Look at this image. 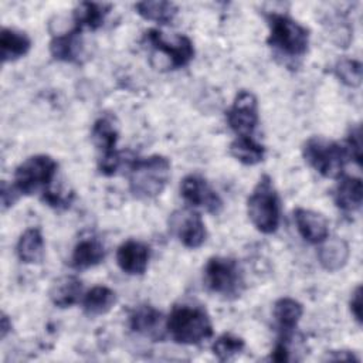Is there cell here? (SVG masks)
Instances as JSON below:
<instances>
[{"mask_svg": "<svg viewBox=\"0 0 363 363\" xmlns=\"http://www.w3.org/2000/svg\"><path fill=\"white\" fill-rule=\"evenodd\" d=\"M170 160L162 155L136 157L129 163V190L133 197L150 200L163 193L170 180Z\"/></svg>", "mask_w": 363, "mask_h": 363, "instance_id": "6da1fadb", "label": "cell"}, {"mask_svg": "<svg viewBox=\"0 0 363 363\" xmlns=\"http://www.w3.org/2000/svg\"><path fill=\"white\" fill-rule=\"evenodd\" d=\"M166 330L179 345H200L213 336V323L207 311L199 305H176L166 318Z\"/></svg>", "mask_w": 363, "mask_h": 363, "instance_id": "7a4b0ae2", "label": "cell"}, {"mask_svg": "<svg viewBox=\"0 0 363 363\" xmlns=\"http://www.w3.org/2000/svg\"><path fill=\"white\" fill-rule=\"evenodd\" d=\"M247 214L262 234H272L281 221V199L268 174H262L247 200Z\"/></svg>", "mask_w": 363, "mask_h": 363, "instance_id": "3957f363", "label": "cell"}, {"mask_svg": "<svg viewBox=\"0 0 363 363\" xmlns=\"http://www.w3.org/2000/svg\"><path fill=\"white\" fill-rule=\"evenodd\" d=\"M269 34L267 43L285 57L298 58L306 54L309 47V30L286 14H267Z\"/></svg>", "mask_w": 363, "mask_h": 363, "instance_id": "277c9868", "label": "cell"}, {"mask_svg": "<svg viewBox=\"0 0 363 363\" xmlns=\"http://www.w3.org/2000/svg\"><path fill=\"white\" fill-rule=\"evenodd\" d=\"M203 281L207 289L224 299L238 298L244 288V274L237 259L216 255L207 259L203 268Z\"/></svg>", "mask_w": 363, "mask_h": 363, "instance_id": "5b68a950", "label": "cell"}, {"mask_svg": "<svg viewBox=\"0 0 363 363\" xmlns=\"http://www.w3.org/2000/svg\"><path fill=\"white\" fill-rule=\"evenodd\" d=\"M302 156L313 170L328 179H339L347 160L346 149L323 136L309 138L302 146Z\"/></svg>", "mask_w": 363, "mask_h": 363, "instance_id": "8992f818", "label": "cell"}, {"mask_svg": "<svg viewBox=\"0 0 363 363\" xmlns=\"http://www.w3.org/2000/svg\"><path fill=\"white\" fill-rule=\"evenodd\" d=\"M57 169L58 163L50 155L30 156L16 167L13 184L24 196L43 193L55 179Z\"/></svg>", "mask_w": 363, "mask_h": 363, "instance_id": "52a82bcc", "label": "cell"}, {"mask_svg": "<svg viewBox=\"0 0 363 363\" xmlns=\"http://www.w3.org/2000/svg\"><path fill=\"white\" fill-rule=\"evenodd\" d=\"M143 43L155 52L166 57L172 69L183 68L190 64L194 57V47L191 40L183 34L166 35L157 28H150L143 35Z\"/></svg>", "mask_w": 363, "mask_h": 363, "instance_id": "ba28073f", "label": "cell"}, {"mask_svg": "<svg viewBox=\"0 0 363 363\" xmlns=\"http://www.w3.org/2000/svg\"><path fill=\"white\" fill-rule=\"evenodd\" d=\"M169 230L186 248L196 250L207 240L203 217L194 208L174 210L169 217Z\"/></svg>", "mask_w": 363, "mask_h": 363, "instance_id": "9c48e42d", "label": "cell"}, {"mask_svg": "<svg viewBox=\"0 0 363 363\" xmlns=\"http://www.w3.org/2000/svg\"><path fill=\"white\" fill-rule=\"evenodd\" d=\"M225 118L230 129L237 136H251L259 122L257 96L247 89L237 92L231 106L225 112Z\"/></svg>", "mask_w": 363, "mask_h": 363, "instance_id": "30bf717a", "label": "cell"}, {"mask_svg": "<svg viewBox=\"0 0 363 363\" xmlns=\"http://www.w3.org/2000/svg\"><path fill=\"white\" fill-rule=\"evenodd\" d=\"M180 196L191 208H203L210 214H218L223 210V199L199 174H187L180 183Z\"/></svg>", "mask_w": 363, "mask_h": 363, "instance_id": "8fae6325", "label": "cell"}, {"mask_svg": "<svg viewBox=\"0 0 363 363\" xmlns=\"http://www.w3.org/2000/svg\"><path fill=\"white\" fill-rule=\"evenodd\" d=\"M129 326L133 332L160 342L164 339L166 330V318L152 305H139L129 315Z\"/></svg>", "mask_w": 363, "mask_h": 363, "instance_id": "7c38bea8", "label": "cell"}, {"mask_svg": "<svg viewBox=\"0 0 363 363\" xmlns=\"http://www.w3.org/2000/svg\"><path fill=\"white\" fill-rule=\"evenodd\" d=\"M150 247L139 240H126L116 250V264L128 275H142L147 269Z\"/></svg>", "mask_w": 363, "mask_h": 363, "instance_id": "4fadbf2b", "label": "cell"}, {"mask_svg": "<svg viewBox=\"0 0 363 363\" xmlns=\"http://www.w3.org/2000/svg\"><path fill=\"white\" fill-rule=\"evenodd\" d=\"M294 220L301 237L309 244H320L329 237V223L318 211L298 207L294 211Z\"/></svg>", "mask_w": 363, "mask_h": 363, "instance_id": "5bb4252c", "label": "cell"}, {"mask_svg": "<svg viewBox=\"0 0 363 363\" xmlns=\"http://www.w3.org/2000/svg\"><path fill=\"white\" fill-rule=\"evenodd\" d=\"M333 201L343 213L357 211L363 201V184L360 177L342 174L333 189Z\"/></svg>", "mask_w": 363, "mask_h": 363, "instance_id": "9a60e30c", "label": "cell"}, {"mask_svg": "<svg viewBox=\"0 0 363 363\" xmlns=\"http://www.w3.org/2000/svg\"><path fill=\"white\" fill-rule=\"evenodd\" d=\"M81 30L72 28L64 34H57L50 41V54L62 62H79L84 54Z\"/></svg>", "mask_w": 363, "mask_h": 363, "instance_id": "2e32d148", "label": "cell"}, {"mask_svg": "<svg viewBox=\"0 0 363 363\" xmlns=\"http://www.w3.org/2000/svg\"><path fill=\"white\" fill-rule=\"evenodd\" d=\"M105 247L98 238H82L75 244L69 264L74 269H88L101 264L105 258Z\"/></svg>", "mask_w": 363, "mask_h": 363, "instance_id": "e0dca14e", "label": "cell"}, {"mask_svg": "<svg viewBox=\"0 0 363 363\" xmlns=\"http://www.w3.org/2000/svg\"><path fill=\"white\" fill-rule=\"evenodd\" d=\"M350 250L347 242L343 238L333 237L326 238L320 242L318 250V259L323 269L329 272H336L342 269L349 259Z\"/></svg>", "mask_w": 363, "mask_h": 363, "instance_id": "ac0fdd59", "label": "cell"}, {"mask_svg": "<svg viewBox=\"0 0 363 363\" xmlns=\"http://www.w3.org/2000/svg\"><path fill=\"white\" fill-rule=\"evenodd\" d=\"M303 315V306L294 298H279L272 306V316L279 335H292Z\"/></svg>", "mask_w": 363, "mask_h": 363, "instance_id": "d6986e66", "label": "cell"}, {"mask_svg": "<svg viewBox=\"0 0 363 363\" xmlns=\"http://www.w3.org/2000/svg\"><path fill=\"white\" fill-rule=\"evenodd\" d=\"M91 139L96 150L101 153L99 157L111 156L119 152L116 149L119 130L116 123L108 116H101L94 122L91 129Z\"/></svg>", "mask_w": 363, "mask_h": 363, "instance_id": "ffe728a7", "label": "cell"}, {"mask_svg": "<svg viewBox=\"0 0 363 363\" xmlns=\"http://www.w3.org/2000/svg\"><path fill=\"white\" fill-rule=\"evenodd\" d=\"M50 299L58 308H69L82 299V282L75 275L57 278L50 288Z\"/></svg>", "mask_w": 363, "mask_h": 363, "instance_id": "44dd1931", "label": "cell"}, {"mask_svg": "<svg viewBox=\"0 0 363 363\" xmlns=\"http://www.w3.org/2000/svg\"><path fill=\"white\" fill-rule=\"evenodd\" d=\"M112 4L82 1L74 10V27L78 30H98L104 26L106 16L109 14Z\"/></svg>", "mask_w": 363, "mask_h": 363, "instance_id": "7402d4cb", "label": "cell"}, {"mask_svg": "<svg viewBox=\"0 0 363 363\" xmlns=\"http://www.w3.org/2000/svg\"><path fill=\"white\" fill-rule=\"evenodd\" d=\"M84 313L89 318L108 313L116 303V294L105 285H95L86 291L81 299Z\"/></svg>", "mask_w": 363, "mask_h": 363, "instance_id": "603a6c76", "label": "cell"}, {"mask_svg": "<svg viewBox=\"0 0 363 363\" xmlns=\"http://www.w3.org/2000/svg\"><path fill=\"white\" fill-rule=\"evenodd\" d=\"M31 48V38L16 28L3 27L0 33L1 61L11 62L24 57Z\"/></svg>", "mask_w": 363, "mask_h": 363, "instance_id": "cb8c5ba5", "label": "cell"}, {"mask_svg": "<svg viewBox=\"0 0 363 363\" xmlns=\"http://www.w3.org/2000/svg\"><path fill=\"white\" fill-rule=\"evenodd\" d=\"M44 237L40 228H27L18 238L16 245L17 257L24 264H38L44 258Z\"/></svg>", "mask_w": 363, "mask_h": 363, "instance_id": "d4e9b609", "label": "cell"}, {"mask_svg": "<svg viewBox=\"0 0 363 363\" xmlns=\"http://www.w3.org/2000/svg\"><path fill=\"white\" fill-rule=\"evenodd\" d=\"M230 155L242 164L254 166L264 160L265 146L251 136H237L228 146Z\"/></svg>", "mask_w": 363, "mask_h": 363, "instance_id": "484cf974", "label": "cell"}, {"mask_svg": "<svg viewBox=\"0 0 363 363\" xmlns=\"http://www.w3.org/2000/svg\"><path fill=\"white\" fill-rule=\"evenodd\" d=\"M136 13L149 21H155L159 24H169L176 17L179 9L172 1L164 0H146L135 4Z\"/></svg>", "mask_w": 363, "mask_h": 363, "instance_id": "4316f807", "label": "cell"}, {"mask_svg": "<svg viewBox=\"0 0 363 363\" xmlns=\"http://www.w3.org/2000/svg\"><path fill=\"white\" fill-rule=\"evenodd\" d=\"M245 347V342L242 337L235 336L233 333H223L220 335L213 346V354L220 360V362H228L233 360L235 356H238Z\"/></svg>", "mask_w": 363, "mask_h": 363, "instance_id": "83f0119b", "label": "cell"}, {"mask_svg": "<svg viewBox=\"0 0 363 363\" xmlns=\"http://www.w3.org/2000/svg\"><path fill=\"white\" fill-rule=\"evenodd\" d=\"M333 72L336 78L346 86L356 88L362 84V64L353 58H340L335 67Z\"/></svg>", "mask_w": 363, "mask_h": 363, "instance_id": "f1b7e54d", "label": "cell"}, {"mask_svg": "<svg viewBox=\"0 0 363 363\" xmlns=\"http://www.w3.org/2000/svg\"><path fill=\"white\" fill-rule=\"evenodd\" d=\"M72 199H74V193L62 187L50 186L41 193V200L52 208H67L72 203Z\"/></svg>", "mask_w": 363, "mask_h": 363, "instance_id": "f546056e", "label": "cell"}, {"mask_svg": "<svg viewBox=\"0 0 363 363\" xmlns=\"http://www.w3.org/2000/svg\"><path fill=\"white\" fill-rule=\"evenodd\" d=\"M346 153L357 166H362V129L360 125H352L346 136Z\"/></svg>", "mask_w": 363, "mask_h": 363, "instance_id": "4dcf8cb0", "label": "cell"}, {"mask_svg": "<svg viewBox=\"0 0 363 363\" xmlns=\"http://www.w3.org/2000/svg\"><path fill=\"white\" fill-rule=\"evenodd\" d=\"M18 190L14 187V184H7V182H1V190H0V197H1V208L3 211H6L7 208H10L11 206H14V203L18 199Z\"/></svg>", "mask_w": 363, "mask_h": 363, "instance_id": "1f68e13d", "label": "cell"}, {"mask_svg": "<svg viewBox=\"0 0 363 363\" xmlns=\"http://www.w3.org/2000/svg\"><path fill=\"white\" fill-rule=\"evenodd\" d=\"M349 308H350V312L354 318V320L362 325V286L357 285L354 288V291L352 292V296H350V301H349Z\"/></svg>", "mask_w": 363, "mask_h": 363, "instance_id": "d6a6232c", "label": "cell"}, {"mask_svg": "<svg viewBox=\"0 0 363 363\" xmlns=\"http://www.w3.org/2000/svg\"><path fill=\"white\" fill-rule=\"evenodd\" d=\"M10 330H11V320L9 319V316L6 313H3L1 320H0V337L4 339Z\"/></svg>", "mask_w": 363, "mask_h": 363, "instance_id": "836d02e7", "label": "cell"}]
</instances>
